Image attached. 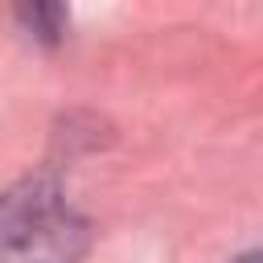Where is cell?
Segmentation results:
<instances>
[{
  "label": "cell",
  "mask_w": 263,
  "mask_h": 263,
  "mask_svg": "<svg viewBox=\"0 0 263 263\" xmlns=\"http://www.w3.org/2000/svg\"><path fill=\"white\" fill-rule=\"evenodd\" d=\"M90 222L49 177L0 189V263H82Z\"/></svg>",
  "instance_id": "6da1fadb"
},
{
  "label": "cell",
  "mask_w": 263,
  "mask_h": 263,
  "mask_svg": "<svg viewBox=\"0 0 263 263\" xmlns=\"http://www.w3.org/2000/svg\"><path fill=\"white\" fill-rule=\"evenodd\" d=\"M16 21H21L37 41H62L70 16H66L62 4H25V8H16Z\"/></svg>",
  "instance_id": "7a4b0ae2"
},
{
  "label": "cell",
  "mask_w": 263,
  "mask_h": 263,
  "mask_svg": "<svg viewBox=\"0 0 263 263\" xmlns=\"http://www.w3.org/2000/svg\"><path fill=\"white\" fill-rule=\"evenodd\" d=\"M234 263H259V255H255V251H247V255H238Z\"/></svg>",
  "instance_id": "3957f363"
}]
</instances>
